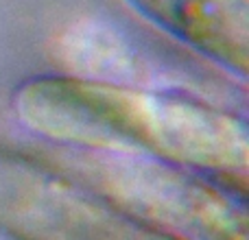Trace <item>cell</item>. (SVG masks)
<instances>
[{"label":"cell","mask_w":249,"mask_h":240,"mask_svg":"<svg viewBox=\"0 0 249 240\" xmlns=\"http://www.w3.org/2000/svg\"><path fill=\"white\" fill-rule=\"evenodd\" d=\"M18 112L31 129L53 140L136 146L212 171H241L249 157L243 122L184 96L37 79L20 90Z\"/></svg>","instance_id":"obj_1"},{"label":"cell","mask_w":249,"mask_h":240,"mask_svg":"<svg viewBox=\"0 0 249 240\" xmlns=\"http://www.w3.org/2000/svg\"><path fill=\"white\" fill-rule=\"evenodd\" d=\"M129 4L201 55L247 74V0H129Z\"/></svg>","instance_id":"obj_2"}]
</instances>
